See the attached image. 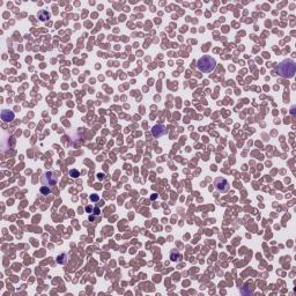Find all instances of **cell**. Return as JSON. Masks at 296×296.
Returning a JSON list of instances; mask_svg holds the SVG:
<instances>
[{
    "label": "cell",
    "instance_id": "4",
    "mask_svg": "<svg viewBox=\"0 0 296 296\" xmlns=\"http://www.w3.org/2000/svg\"><path fill=\"white\" fill-rule=\"evenodd\" d=\"M41 181H42V184H43V185L51 187V186L56 185V183H57V176L53 174L52 171H48V173H45V174L42 176Z\"/></svg>",
    "mask_w": 296,
    "mask_h": 296
},
{
    "label": "cell",
    "instance_id": "7",
    "mask_svg": "<svg viewBox=\"0 0 296 296\" xmlns=\"http://www.w3.org/2000/svg\"><path fill=\"white\" fill-rule=\"evenodd\" d=\"M50 16H51V14L48 10H44V9L39 10L38 14H37V18H38L39 21H48L50 19Z\"/></svg>",
    "mask_w": 296,
    "mask_h": 296
},
{
    "label": "cell",
    "instance_id": "2",
    "mask_svg": "<svg viewBox=\"0 0 296 296\" xmlns=\"http://www.w3.org/2000/svg\"><path fill=\"white\" fill-rule=\"evenodd\" d=\"M197 67L200 72L210 73L216 67V60L212 56H202L197 61Z\"/></svg>",
    "mask_w": 296,
    "mask_h": 296
},
{
    "label": "cell",
    "instance_id": "15",
    "mask_svg": "<svg viewBox=\"0 0 296 296\" xmlns=\"http://www.w3.org/2000/svg\"><path fill=\"white\" fill-rule=\"evenodd\" d=\"M94 220H95V215H93V216L90 215V216H89V221H94Z\"/></svg>",
    "mask_w": 296,
    "mask_h": 296
},
{
    "label": "cell",
    "instance_id": "6",
    "mask_svg": "<svg viewBox=\"0 0 296 296\" xmlns=\"http://www.w3.org/2000/svg\"><path fill=\"white\" fill-rule=\"evenodd\" d=\"M14 118H15V115H14L13 111H9V110H2L1 111V119L4 122L10 123L14 120Z\"/></svg>",
    "mask_w": 296,
    "mask_h": 296
},
{
    "label": "cell",
    "instance_id": "1",
    "mask_svg": "<svg viewBox=\"0 0 296 296\" xmlns=\"http://www.w3.org/2000/svg\"><path fill=\"white\" fill-rule=\"evenodd\" d=\"M296 64L292 59H285L278 65V74L285 79H292L295 75Z\"/></svg>",
    "mask_w": 296,
    "mask_h": 296
},
{
    "label": "cell",
    "instance_id": "5",
    "mask_svg": "<svg viewBox=\"0 0 296 296\" xmlns=\"http://www.w3.org/2000/svg\"><path fill=\"white\" fill-rule=\"evenodd\" d=\"M152 134H153L154 138H161V137L167 134V129L163 125H155L152 129Z\"/></svg>",
    "mask_w": 296,
    "mask_h": 296
},
{
    "label": "cell",
    "instance_id": "3",
    "mask_svg": "<svg viewBox=\"0 0 296 296\" xmlns=\"http://www.w3.org/2000/svg\"><path fill=\"white\" fill-rule=\"evenodd\" d=\"M214 187L220 193H226L229 190L230 185H229V182H228L227 178H225V177H216L214 179Z\"/></svg>",
    "mask_w": 296,
    "mask_h": 296
},
{
    "label": "cell",
    "instance_id": "13",
    "mask_svg": "<svg viewBox=\"0 0 296 296\" xmlns=\"http://www.w3.org/2000/svg\"><path fill=\"white\" fill-rule=\"evenodd\" d=\"M93 214H94L95 216H98V215L101 214V210H100V208H98V207H94V209H93Z\"/></svg>",
    "mask_w": 296,
    "mask_h": 296
},
{
    "label": "cell",
    "instance_id": "8",
    "mask_svg": "<svg viewBox=\"0 0 296 296\" xmlns=\"http://www.w3.org/2000/svg\"><path fill=\"white\" fill-rule=\"evenodd\" d=\"M67 259H68L67 253L62 252V253H60V254H58V257H57V263L60 264V265H65V264H67Z\"/></svg>",
    "mask_w": 296,
    "mask_h": 296
},
{
    "label": "cell",
    "instance_id": "14",
    "mask_svg": "<svg viewBox=\"0 0 296 296\" xmlns=\"http://www.w3.org/2000/svg\"><path fill=\"white\" fill-rule=\"evenodd\" d=\"M93 209L94 208H93L91 206H87V207H86V212H87L88 214H91V213H93Z\"/></svg>",
    "mask_w": 296,
    "mask_h": 296
},
{
    "label": "cell",
    "instance_id": "9",
    "mask_svg": "<svg viewBox=\"0 0 296 296\" xmlns=\"http://www.w3.org/2000/svg\"><path fill=\"white\" fill-rule=\"evenodd\" d=\"M170 259L173 261H179L182 259V254L178 252L177 250H173L170 252Z\"/></svg>",
    "mask_w": 296,
    "mask_h": 296
},
{
    "label": "cell",
    "instance_id": "12",
    "mask_svg": "<svg viewBox=\"0 0 296 296\" xmlns=\"http://www.w3.org/2000/svg\"><path fill=\"white\" fill-rule=\"evenodd\" d=\"M89 199L91 201H100V198H98V196L97 194H91L90 197H89Z\"/></svg>",
    "mask_w": 296,
    "mask_h": 296
},
{
    "label": "cell",
    "instance_id": "11",
    "mask_svg": "<svg viewBox=\"0 0 296 296\" xmlns=\"http://www.w3.org/2000/svg\"><path fill=\"white\" fill-rule=\"evenodd\" d=\"M70 176L72 178H78L79 176H80V173H79V170H77V169H72V170H70Z\"/></svg>",
    "mask_w": 296,
    "mask_h": 296
},
{
    "label": "cell",
    "instance_id": "10",
    "mask_svg": "<svg viewBox=\"0 0 296 296\" xmlns=\"http://www.w3.org/2000/svg\"><path fill=\"white\" fill-rule=\"evenodd\" d=\"M39 192H41L43 196H48V194H50V193H51V189H50L49 186H45V185H43V186L39 189Z\"/></svg>",
    "mask_w": 296,
    "mask_h": 296
}]
</instances>
